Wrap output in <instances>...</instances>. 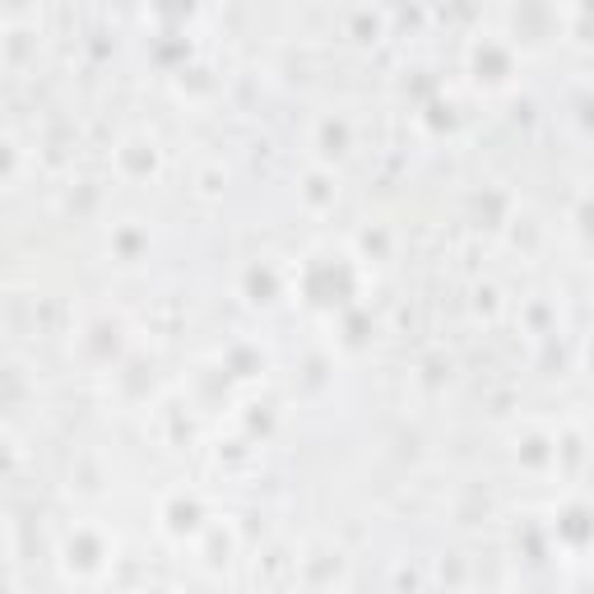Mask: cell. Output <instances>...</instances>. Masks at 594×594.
<instances>
[{
    "label": "cell",
    "mask_w": 594,
    "mask_h": 594,
    "mask_svg": "<svg viewBox=\"0 0 594 594\" xmlns=\"http://www.w3.org/2000/svg\"><path fill=\"white\" fill-rule=\"evenodd\" d=\"M149 5V19L153 24H172V28H186L195 10H201V0H145Z\"/></svg>",
    "instance_id": "27"
},
{
    "label": "cell",
    "mask_w": 594,
    "mask_h": 594,
    "mask_svg": "<svg viewBox=\"0 0 594 594\" xmlns=\"http://www.w3.org/2000/svg\"><path fill=\"white\" fill-rule=\"evenodd\" d=\"M548 534H552V548H558V552L585 558V552L594 548V506L585 498L558 502V511L548 516Z\"/></svg>",
    "instance_id": "4"
},
{
    "label": "cell",
    "mask_w": 594,
    "mask_h": 594,
    "mask_svg": "<svg viewBox=\"0 0 594 594\" xmlns=\"http://www.w3.org/2000/svg\"><path fill=\"white\" fill-rule=\"evenodd\" d=\"M552 446H558V437H552L548 427H521V437H516V460H521V469H529V473H548L552 469Z\"/></svg>",
    "instance_id": "12"
},
{
    "label": "cell",
    "mask_w": 594,
    "mask_h": 594,
    "mask_svg": "<svg viewBox=\"0 0 594 594\" xmlns=\"http://www.w3.org/2000/svg\"><path fill=\"white\" fill-rule=\"evenodd\" d=\"M525 325L534 330V334H544V330H552L558 325V307L548 302V297H534V302L525 307Z\"/></svg>",
    "instance_id": "34"
},
{
    "label": "cell",
    "mask_w": 594,
    "mask_h": 594,
    "mask_svg": "<svg viewBox=\"0 0 594 594\" xmlns=\"http://www.w3.org/2000/svg\"><path fill=\"white\" fill-rule=\"evenodd\" d=\"M506 43L511 47H548L567 28L558 0H511L506 5Z\"/></svg>",
    "instance_id": "2"
},
{
    "label": "cell",
    "mask_w": 594,
    "mask_h": 594,
    "mask_svg": "<svg viewBox=\"0 0 594 594\" xmlns=\"http://www.w3.org/2000/svg\"><path fill=\"white\" fill-rule=\"evenodd\" d=\"M349 145H353V126L344 116H325V122L316 126V153L321 158H344Z\"/></svg>",
    "instance_id": "20"
},
{
    "label": "cell",
    "mask_w": 594,
    "mask_h": 594,
    "mask_svg": "<svg viewBox=\"0 0 594 594\" xmlns=\"http://www.w3.org/2000/svg\"><path fill=\"white\" fill-rule=\"evenodd\" d=\"M0 47H5V56H10V61H24V56L37 47V37H33V28L14 24V28L5 33V43H0Z\"/></svg>",
    "instance_id": "35"
},
{
    "label": "cell",
    "mask_w": 594,
    "mask_h": 594,
    "mask_svg": "<svg viewBox=\"0 0 594 594\" xmlns=\"http://www.w3.org/2000/svg\"><path fill=\"white\" fill-rule=\"evenodd\" d=\"M558 446H552V469L558 473H581L585 469V432L581 427H562L552 432Z\"/></svg>",
    "instance_id": "17"
},
{
    "label": "cell",
    "mask_w": 594,
    "mask_h": 594,
    "mask_svg": "<svg viewBox=\"0 0 594 594\" xmlns=\"http://www.w3.org/2000/svg\"><path fill=\"white\" fill-rule=\"evenodd\" d=\"M390 255V232L381 224H372L358 232V261H386Z\"/></svg>",
    "instance_id": "32"
},
{
    "label": "cell",
    "mask_w": 594,
    "mask_h": 594,
    "mask_svg": "<svg viewBox=\"0 0 594 594\" xmlns=\"http://www.w3.org/2000/svg\"><path fill=\"white\" fill-rule=\"evenodd\" d=\"M145 52H149V61L153 66H163V70H182L191 56H195V43H191V33L186 28H172V24H153L149 37H145Z\"/></svg>",
    "instance_id": "7"
},
{
    "label": "cell",
    "mask_w": 594,
    "mask_h": 594,
    "mask_svg": "<svg viewBox=\"0 0 594 594\" xmlns=\"http://www.w3.org/2000/svg\"><path fill=\"white\" fill-rule=\"evenodd\" d=\"M330 376H334V363L325 358L321 349H316V353H307V358L297 363V390L316 395V390H325V386H330Z\"/></svg>",
    "instance_id": "24"
},
{
    "label": "cell",
    "mask_w": 594,
    "mask_h": 594,
    "mask_svg": "<svg viewBox=\"0 0 594 594\" xmlns=\"http://www.w3.org/2000/svg\"><path fill=\"white\" fill-rule=\"evenodd\" d=\"M437 89H446V84H442V75L432 70V66H404V75H400V93L404 98L423 103V98H432Z\"/></svg>",
    "instance_id": "26"
},
{
    "label": "cell",
    "mask_w": 594,
    "mask_h": 594,
    "mask_svg": "<svg viewBox=\"0 0 594 594\" xmlns=\"http://www.w3.org/2000/svg\"><path fill=\"white\" fill-rule=\"evenodd\" d=\"M107 539L98 529H75L66 539V567L75 571V576H93V571H103L107 562Z\"/></svg>",
    "instance_id": "10"
},
{
    "label": "cell",
    "mask_w": 594,
    "mask_h": 594,
    "mask_svg": "<svg viewBox=\"0 0 594 594\" xmlns=\"http://www.w3.org/2000/svg\"><path fill=\"white\" fill-rule=\"evenodd\" d=\"M158 521H163V529L172 534V539H195V534L209 525V511H205V502L195 498V492H168Z\"/></svg>",
    "instance_id": "6"
},
{
    "label": "cell",
    "mask_w": 594,
    "mask_h": 594,
    "mask_svg": "<svg viewBox=\"0 0 594 594\" xmlns=\"http://www.w3.org/2000/svg\"><path fill=\"white\" fill-rule=\"evenodd\" d=\"M511 544H516V558H525L529 567H544L552 552H558V548H552L548 521H521L516 525V539H511Z\"/></svg>",
    "instance_id": "15"
},
{
    "label": "cell",
    "mask_w": 594,
    "mask_h": 594,
    "mask_svg": "<svg viewBox=\"0 0 594 594\" xmlns=\"http://www.w3.org/2000/svg\"><path fill=\"white\" fill-rule=\"evenodd\" d=\"M116 163H122V172H126V176H149V172L158 168V149H153L149 140H140V135H135V140H126L122 149H116Z\"/></svg>",
    "instance_id": "22"
},
{
    "label": "cell",
    "mask_w": 594,
    "mask_h": 594,
    "mask_svg": "<svg viewBox=\"0 0 594 594\" xmlns=\"http://www.w3.org/2000/svg\"><path fill=\"white\" fill-rule=\"evenodd\" d=\"M163 423H168V432H172V442H186L191 432H195V423H191V413L182 409V404H172L168 413H163Z\"/></svg>",
    "instance_id": "38"
},
{
    "label": "cell",
    "mask_w": 594,
    "mask_h": 594,
    "mask_svg": "<svg viewBox=\"0 0 594 594\" xmlns=\"http://www.w3.org/2000/svg\"><path fill=\"white\" fill-rule=\"evenodd\" d=\"M274 427H279V409H274V400H247L242 404V432L251 442L270 437Z\"/></svg>",
    "instance_id": "21"
},
{
    "label": "cell",
    "mask_w": 594,
    "mask_h": 594,
    "mask_svg": "<svg viewBox=\"0 0 594 594\" xmlns=\"http://www.w3.org/2000/svg\"><path fill=\"white\" fill-rule=\"evenodd\" d=\"M506 214H511V195H506V191L483 186V191L469 195V219L479 224V228H502Z\"/></svg>",
    "instance_id": "16"
},
{
    "label": "cell",
    "mask_w": 594,
    "mask_h": 594,
    "mask_svg": "<svg viewBox=\"0 0 594 594\" xmlns=\"http://www.w3.org/2000/svg\"><path fill=\"white\" fill-rule=\"evenodd\" d=\"M14 163H19L14 145H10V140H0V176H10V172H14Z\"/></svg>",
    "instance_id": "44"
},
{
    "label": "cell",
    "mask_w": 594,
    "mask_h": 594,
    "mask_svg": "<svg viewBox=\"0 0 594 594\" xmlns=\"http://www.w3.org/2000/svg\"><path fill=\"white\" fill-rule=\"evenodd\" d=\"M195 539H201V552H205V562H209V567H224V562L232 558V529H224V525H205L201 534H195Z\"/></svg>",
    "instance_id": "28"
},
{
    "label": "cell",
    "mask_w": 594,
    "mask_h": 594,
    "mask_svg": "<svg viewBox=\"0 0 594 594\" xmlns=\"http://www.w3.org/2000/svg\"><path fill=\"white\" fill-rule=\"evenodd\" d=\"M539 367L548 376H562L571 367V334H562L558 325L539 334Z\"/></svg>",
    "instance_id": "19"
},
{
    "label": "cell",
    "mask_w": 594,
    "mask_h": 594,
    "mask_svg": "<svg viewBox=\"0 0 594 594\" xmlns=\"http://www.w3.org/2000/svg\"><path fill=\"white\" fill-rule=\"evenodd\" d=\"M395 19H400L404 28H423V5H413V0H409V5L395 10Z\"/></svg>",
    "instance_id": "43"
},
{
    "label": "cell",
    "mask_w": 594,
    "mask_h": 594,
    "mask_svg": "<svg viewBox=\"0 0 594 594\" xmlns=\"http://www.w3.org/2000/svg\"><path fill=\"white\" fill-rule=\"evenodd\" d=\"M195 390H201V400L219 404V400H228V390H232V376L224 372V363H214V367H205L201 376H195Z\"/></svg>",
    "instance_id": "30"
},
{
    "label": "cell",
    "mask_w": 594,
    "mask_h": 594,
    "mask_svg": "<svg viewBox=\"0 0 594 594\" xmlns=\"http://www.w3.org/2000/svg\"><path fill=\"white\" fill-rule=\"evenodd\" d=\"M247 455H251V437L242 432V437H224L219 442V460L224 465H247Z\"/></svg>",
    "instance_id": "37"
},
{
    "label": "cell",
    "mask_w": 594,
    "mask_h": 594,
    "mask_svg": "<svg viewBox=\"0 0 594 594\" xmlns=\"http://www.w3.org/2000/svg\"><path fill=\"white\" fill-rule=\"evenodd\" d=\"M349 37H353V43H358V47H372V43H381V37H386V14L381 10H353L349 14Z\"/></svg>",
    "instance_id": "25"
},
{
    "label": "cell",
    "mask_w": 594,
    "mask_h": 594,
    "mask_svg": "<svg viewBox=\"0 0 594 594\" xmlns=\"http://www.w3.org/2000/svg\"><path fill=\"white\" fill-rule=\"evenodd\" d=\"M419 122H423V130H432V135H450L455 126H460V98L446 93V89H437L432 98H423V103H419Z\"/></svg>",
    "instance_id": "13"
},
{
    "label": "cell",
    "mask_w": 594,
    "mask_h": 594,
    "mask_svg": "<svg viewBox=\"0 0 594 594\" xmlns=\"http://www.w3.org/2000/svg\"><path fill=\"white\" fill-rule=\"evenodd\" d=\"M498 284H479V288H473V311H479V316H492V311H498Z\"/></svg>",
    "instance_id": "40"
},
{
    "label": "cell",
    "mask_w": 594,
    "mask_h": 594,
    "mask_svg": "<svg viewBox=\"0 0 594 594\" xmlns=\"http://www.w3.org/2000/svg\"><path fill=\"white\" fill-rule=\"evenodd\" d=\"M14 469V446H10V437H0V479Z\"/></svg>",
    "instance_id": "45"
},
{
    "label": "cell",
    "mask_w": 594,
    "mask_h": 594,
    "mask_svg": "<svg viewBox=\"0 0 594 594\" xmlns=\"http://www.w3.org/2000/svg\"><path fill=\"white\" fill-rule=\"evenodd\" d=\"M93 201H98V191H93V182H79V186H75L70 195H66V205H70V209H75V205H79V209H89Z\"/></svg>",
    "instance_id": "42"
},
{
    "label": "cell",
    "mask_w": 594,
    "mask_h": 594,
    "mask_svg": "<svg viewBox=\"0 0 594 594\" xmlns=\"http://www.w3.org/2000/svg\"><path fill=\"white\" fill-rule=\"evenodd\" d=\"M502 228H506V237H511V247H521V251H539V247H544V224H539V214L511 209Z\"/></svg>",
    "instance_id": "18"
},
{
    "label": "cell",
    "mask_w": 594,
    "mask_h": 594,
    "mask_svg": "<svg viewBox=\"0 0 594 594\" xmlns=\"http://www.w3.org/2000/svg\"><path fill=\"white\" fill-rule=\"evenodd\" d=\"M172 75H176V89L191 93V98H205L214 84H219V75H214V66H209V61H201V56H191V61H186L182 70H172Z\"/></svg>",
    "instance_id": "23"
},
{
    "label": "cell",
    "mask_w": 594,
    "mask_h": 594,
    "mask_svg": "<svg viewBox=\"0 0 594 594\" xmlns=\"http://www.w3.org/2000/svg\"><path fill=\"white\" fill-rule=\"evenodd\" d=\"M33 5V0H0V10H5V14H24Z\"/></svg>",
    "instance_id": "46"
},
{
    "label": "cell",
    "mask_w": 594,
    "mask_h": 594,
    "mask_svg": "<svg viewBox=\"0 0 594 594\" xmlns=\"http://www.w3.org/2000/svg\"><path fill=\"white\" fill-rule=\"evenodd\" d=\"M302 201H307V205H316V209L334 201V176H330L325 168H316V172H307V176H302Z\"/></svg>",
    "instance_id": "31"
},
{
    "label": "cell",
    "mask_w": 594,
    "mask_h": 594,
    "mask_svg": "<svg viewBox=\"0 0 594 594\" xmlns=\"http://www.w3.org/2000/svg\"><path fill=\"white\" fill-rule=\"evenodd\" d=\"M534 116H539V103H534L529 93L511 98V122H521V126H534Z\"/></svg>",
    "instance_id": "39"
},
{
    "label": "cell",
    "mask_w": 594,
    "mask_h": 594,
    "mask_svg": "<svg viewBox=\"0 0 594 594\" xmlns=\"http://www.w3.org/2000/svg\"><path fill=\"white\" fill-rule=\"evenodd\" d=\"M469 75H473V84H483V89H506L511 79H516L521 70V52L506 43V37L498 33H483V37H473L469 43Z\"/></svg>",
    "instance_id": "3"
},
{
    "label": "cell",
    "mask_w": 594,
    "mask_h": 594,
    "mask_svg": "<svg viewBox=\"0 0 594 594\" xmlns=\"http://www.w3.org/2000/svg\"><path fill=\"white\" fill-rule=\"evenodd\" d=\"M153 358L149 353H122V358H116V390L122 395H130V400H145V395L153 390Z\"/></svg>",
    "instance_id": "11"
},
{
    "label": "cell",
    "mask_w": 594,
    "mask_h": 594,
    "mask_svg": "<svg viewBox=\"0 0 594 594\" xmlns=\"http://www.w3.org/2000/svg\"><path fill=\"white\" fill-rule=\"evenodd\" d=\"M293 288H297V297H302V307L330 316V311L349 307L353 297H363V265H358V255L321 247L297 265Z\"/></svg>",
    "instance_id": "1"
},
{
    "label": "cell",
    "mask_w": 594,
    "mask_h": 594,
    "mask_svg": "<svg viewBox=\"0 0 594 594\" xmlns=\"http://www.w3.org/2000/svg\"><path fill=\"white\" fill-rule=\"evenodd\" d=\"M284 293H288V274L274 265V261H251V265L242 270V297H247V302L274 307Z\"/></svg>",
    "instance_id": "9"
},
{
    "label": "cell",
    "mask_w": 594,
    "mask_h": 594,
    "mask_svg": "<svg viewBox=\"0 0 594 594\" xmlns=\"http://www.w3.org/2000/svg\"><path fill=\"white\" fill-rule=\"evenodd\" d=\"M571 224H576V232H581V237H590V232H594V195H590V191H581V195H576V205H571Z\"/></svg>",
    "instance_id": "36"
},
{
    "label": "cell",
    "mask_w": 594,
    "mask_h": 594,
    "mask_svg": "<svg viewBox=\"0 0 594 594\" xmlns=\"http://www.w3.org/2000/svg\"><path fill=\"white\" fill-rule=\"evenodd\" d=\"M79 344H84L93 363H116L126 353V321L112 311H98L84 321V330H79Z\"/></svg>",
    "instance_id": "5"
},
{
    "label": "cell",
    "mask_w": 594,
    "mask_h": 594,
    "mask_svg": "<svg viewBox=\"0 0 594 594\" xmlns=\"http://www.w3.org/2000/svg\"><path fill=\"white\" fill-rule=\"evenodd\" d=\"M571 33H576V43H590V37H594V10L571 14Z\"/></svg>",
    "instance_id": "41"
},
{
    "label": "cell",
    "mask_w": 594,
    "mask_h": 594,
    "mask_svg": "<svg viewBox=\"0 0 594 594\" xmlns=\"http://www.w3.org/2000/svg\"><path fill=\"white\" fill-rule=\"evenodd\" d=\"M330 325H334V340L344 349H367L376 340V311L363 302V297H353L349 307L330 311Z\"/></svg>",
    "instance_id": "8"
},
{
    "label": "cell",
    "mask_w": 594,
    "mask_h": 594,
    "mask_svg": "<svg viewBox=\"0 0 594 594\" xmlns=\"http://www.w3.org/2000/svg\"><path fill=\"white\" fill-rule=\"evenodd\" d=\"M571 10H594V0H571Z\"/></svg>",
    "instance_id": "47"
},
{
    "label": "cell",
    "mask_w": 594,
    "mask_h": 594,
    "mask_svg": "<svg viewBox=\"0 0 594 594\" xmlns=\"http://www.w3.org/2000/svg\"><path fill=\"white\" fill-rule=\"evenodd\" d=\"M567 107H571V122L581 130H594V89L590 84H576L567 93Z\"/></svg>",
    "instance_id": "33"
},
{
    "label": "cell",
    "mask_w": 594,
    "mask_h": 594,
    "mask_svg": "<svg viewBox=\"0 0 594 594\" xmlns=\"http://www.w3.org/2000/svg\"><path fill=\"white\" fill-rule=\"evenodd\" d=\"M112 251L122 255V261H135V255H145V251H149V232H145L140 224L112 228Z\"/></svg>",
    "instance_id": "29"
},
{
    "label": "cell",
    "mask_w": 594,
    "mask_h": 594,
    "mask_svg": "<svg viewBox=\"0 0 594 594\" xmlns=\"http://www.w3.org/2000/svg\"><path fill=\"white\" fill-rule=\"evenodd\" d=\"M219 363H224V372L232 376V381H255V376L265 372V349L255 340H232Z\"/></svg>",
    "instance_id": "14"
}]
</instances>
